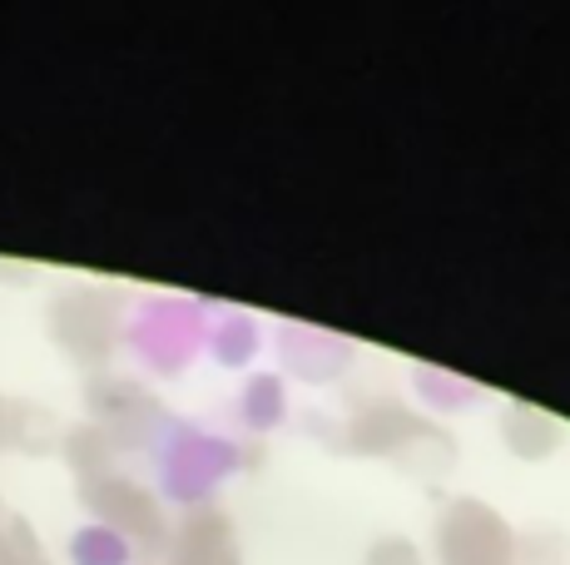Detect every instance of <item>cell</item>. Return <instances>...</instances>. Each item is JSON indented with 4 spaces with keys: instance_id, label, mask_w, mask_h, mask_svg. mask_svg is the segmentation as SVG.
<instances>
[{
    "instance_id": "1",
    "label": "cell",
    "mask_w": 570,
    "mask_h": 565,
    "mask_svg": "<svg viewBox=\"0 0 570 565\" xmlns=\"http://www.w3.org/2000/svg\"><path fill=\"white\" fill-rule=\"evenodd\" d=\"M442 556L446 565H511V541L487 506L462 502L442 521Z\"/></svg>"
},
{
    "instance_id": "2",
    "label": "cell",
    "mask_w": 570,
    "mask_h": 565,
    "mask_svg": "<svg viewBox=\"0 0 570 565\" xmlns=\"http://www.w3.org/2000/svg\"><path fill=\"white\" fill-rule=\"evenodd\" d=\"M169 565H238L234 526H228L218 511H194V516L184 521Z\"/></svg>"
},
{
    "instance_id": "3",
    "label": "cell",
    "mask_w": 570,
    "mask_h": 565,
    "mask_svg": "<svg viewBox=\"0 0 570 565\" xmlns=\"http://www.w3.org/2000/svg\"><path fill=\"white\" fill-rule=\"evenodd\" d=\"M85 502H90L95 511H105V521H115V526H129L135 536L145 541H159L164 526H159V506L149 502L145 492H135V486L125 482H105V486H85Z\"/></svg>"
},
{
    "instance_id": "4",
    "label": "cell",
    "mask_w": 570,
    "mask_h": 565,
    "mask_svg": "<svg viewBox=\"0 0 570 565\" xmlns=\"http://www.w3.org/2000/svg\"><path fill=\"white\" fill-rule=\"evenodd\" d=\"M10 565H46L40 561V546H36V536H30L26 526H10Z\"/></svg>"
},
{
    "instance_id": "5",
    "label": "cell",
    "mask_w": 570,
    "mask_h": 565,
    "mask_svg": "<svg viewBox=\"0 0 570 565\" xmlns=\"http://www.w3.org/2000/svg\"><path fill=\"white\" fill-rule=\"evenodd\" d=\"M367 565H422V561H416V551L407 546V541H382Z\"/></svg>"
}]
</instances>
